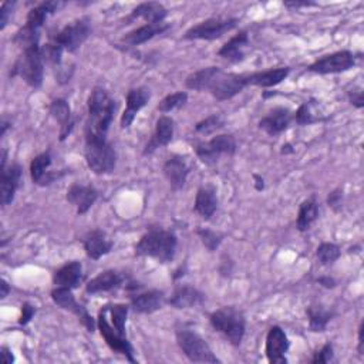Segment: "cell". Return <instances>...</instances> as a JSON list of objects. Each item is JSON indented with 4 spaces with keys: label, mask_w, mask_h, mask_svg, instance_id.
<instances>
[{
    "label": "cell",
    "mask_w": 364,
    "mask_h": 364,
    "mask_svg": "<svg viewBox=\"0 0 364 364\" xmlns=\"http://www.w3.org/2000/svg\"><path fill=\"white\" fill-rule=\"evenodd\" d=\"M173 137H174V120L167 116L159 117L155 127V134L150 141V144L147 145L145 154L152 152L158 147L168 145L173 141Z\"/></svg>",
    "instance_id": "cell-25"
},
{
    "label": "cell",
    "mask_w": 364,
    "mask_h": 364,
    "mask_svg": "<svg viewBox=\"0 0 364 364\" xmlns=\"http://www.w3.org/2000/svg\"><path fill=\"white\" fill-rule=\"evenodd\" d=\"M151 93L150 90L144 87L139 88H131L127 94V107L124 110V114L121 117V128H128L132 121H134L137 113L145 107V104L150 102Z\"/></svg>",
    "instance_id": "cell-15"
},
{
    "label": "cell",
    "mask_w": 364,
    "mask_h": 364,
    "mask_svg": "<svg viewBox=\"0 0 364 364\" xmlns=\"http://www.w3.org/2000/svg\"><path fill=\"white\" fill-rule=\"evenodd\" d=\"M363 335H364V323L361 322V324L358 327V353L360 354H363V351H364V338H363Z\"/></svg>",
    "instance_id": "cell-49"
},
{
    "label": "cell",
    "mask_w": 364,
    "mask_h": 364,
    "mask_svg": "<svg viewBox=\"0 0 364 364\" xmlns=\"http://www.w3.org/2000/svg\"><path fill=\"white\" fill-rule=\"evenodd\" d=\"M349 98H350V103L353 106H356L357 109H363L364 106V100H363V91L361 90H354L349 93Z\"/></svg>",
    "instance_id": "cell-45"
},
{
    "label": "cell",
    "mask_w": 364,
    "mask_h": 364,
    "mask_svg": "<svg viewBox=\"0 0 364 364\" xmlns=\"http://www.w3.org/2000/svg\"><path fill=\"white\" fill-rule=\"evenodd\" d=\"M223 125H225L223 118L219 114H214L198 122L195 129H196V132H200V134H203V136H209V134H214V132H216L218 129H221Z\"/></svg>",
    "instance_id": "cell-38"
},
{
    "label": "cell",
    "mask_w": 364,
    "mask_h": 364,
    "mask_svg": "<svg viewBox=\"0 0 364 364\" xmlns=\"http://www.w3.org/2000/svg\"><path fill=\"white\" fill-rule=\"evenodd\" d=\"M317 282H319L320 285H323L324 287H335V285H336L335 279H333V278H329V276L319 278V279H317Z\"/></svg>",
    "instance_id": "cell-50"
},
{
    "label": "cell",
    "mask_w": 364,
    "mask_h": 364,
    "mask_svg": "<svg viewBox=\"0 0 364 364\" xmlns=\"http://www.w3.org/2000/svg\"><path fill=\"white\" fill-rule=\"evenodd\" d=\"M313 2H286L285 6L290 8V9H299V8H309L313 6Z\"/></svg>",
    "instance_id": "cell-47"
},
{
    "label": "cell",
    "mask_w": 364,
    "mask_h": 364,
    "mask_svg": "<svg viewBox=\"0 0 364 364\" xmlns=\"http://www.w3.org/2000/svg\"><path fill=\"white\" fill-rule=\"evenodd\" d=\"M0 286H2V293H0V297H2V299H5V297L9 294L10 287H9V285H8V282L5 279H2V285H0Z\"/></svg>",
    "instance_id": "cell-51"
},
{
    "label": "cell",
    "mask_w": 364,
    "mask_h": 364,
    "mask_svg": "<svg viewBox=\"0 0 364 364\" xmlns=\"http://www.w3.org/2000/svg\"><path fill=\"white\" fill-rule=\"evenodd\" d=\"M221 69L218 68H207V69H203L200 72H195L192 74H189L185 80V84L188 88L191 90H196V91H204V90H208L212 80L215 79V76L218 74Z\"/></svg>",
    "instance_id": "cell-32"
},
{
    "label": "cell",
    "mask_w": 364,
    "mask_h": 364,
    "mask_svg": "<svg viewBox=\"0 0 364 364\" xmlns=\"http://www.w3.org/2000/svg\"><path fill=\"white\" fill-rule=\"evenodd\" d=\"M109 312L111 315V326L118 333L125 336V322L128 315V306L125 305H113L109 306Z\"/></svg>",
    "instance_id": "cell-36"
},
{
    "label": "cell",
    "mask_w": 364,
    "mask_h": 364,
    "mask_svg": "<svg viewBox=\"0 0 364 364\" xmlns=\"http://www.w3.org/2000/svg\"><path fill=\"white\" fill-rule=\"evenodd\" d=\"M294 120H296V122L299 124V125H309V124H313V122L319 121V120L315 117V114L312 113L310 104H308V103L302 104V106L299 107V110L296 111Z\"/></svg>",
    "instance_id": "cell-41"
},
{
    "label": "cell",
    "mask_w": 364,
    "mask_h": 364,
    "mask_svg": "<svg viewBox=\"0 0 364 364\" xmlns=\"http://www.w3.org/2000/svg\"><path fill=\"white\" fill-rule=\"evenodd\" d=\"M35 308H33L31 305H29V303H24L23 305V309H22V319H20V324H27L30 320H31V317L33 316H35Z\"/></svg>",
    "instance_id": "cell-44"
},
{
    "label": "cell",
    "mask_w": 364,
    "mask_h": 364,
    "mask_svg": "<svg viewBox=\"0 0 364 364\" xmlns=\"http://www.w3.org/2000/svg\"><path fill=\"white\" fill-rule=\"evenodd\" d=\"M50 114L60 125V141H64L74 128V120L69 103L63 98H57L50 106Z\"/></svg>",
    "instance_id": "cell-20"
},
{
    "label": "cell",
    "mask_w": 364,
    "mask_h": 364,
    "mask_svg": "<svg viewBox=\"0 0 364 364\" xmlns=\"http://www.w3.org/2000/svg\"><path fill=\"white\" fill-rule=\"evenodd\" d=\"M177 342L184 354L193 363H219L209 345L191 330H178Z\"/></svg>",
    "instance_id": "cell-6"
},
{
    "label": "cell",
    "mask_w": 364,
    "mask_h": 364,
    "mask_svg": "<svg viewBox=\"0 0 364 364\" xmlns=\"http://www.w3.org/2000/svg\"><path fill=\"white\" fill-rule=\"evenodd\" d=\"M327 203H329L330 207L338 209V207L342 204V191L336 189V191H333L332 193H330L329 198H327Z\"/></svg>",
    "instance_id": "cell-46"
},
{
    "label": "cell",
    "mask_w": 364,
    "mask_h": 364,
    "mask_svg": "<svg viewBox=\"0 0 364 364\" xmlns=\"http://www.w3.org/2000/svg\"><path fill=\"white\" fill-rule=\"evenodd\" d=\"M83 245L87 256L91 258L93 260H98L104 255L110 253L113 249V242L107 239L103 230H98V229L91 230V232H88L83 238Z\"/></svg>",
    "instance_id": "cell-21"
},
{
    "label": "cell",
    "mask_w": 364,
    "mask_h": 364,
    "mask_svg": "<svg viewBox=\"0 0 364 364\" xmlns=\"http://www.w3.org/2000/svg\"><path fill=\"white\" fill-rule=\"evenodd\" d=\"M354 65V57L350 52H338L333 54H327L315 61L309 72L317 74H335L350 70Z\"/></svg>",
    "instance_id": "cell-12"
},
{
    "label": "cell",
    "mask_w": 364,
    "mask_h": 364,
    "mask_svg": "<svg viewBox=\"0 0 364 364\" xmlns=\"http://www.w3.org/2000/svg\"><path fill=\"white\" fill-rule=\"evenodd\" d=\"M91 35V27L87 19L76 20L68 26H64L56 36H52L50 42L54 43L63 52H76L83 46V43Z\"/></svg>",
    "instance_id": "cell-7"
},
{
    "label": "cell",
    "mask_w": 364,
    "mask_h": 364,
    "mask_svg": "<svg viewBox=\"0 0 364 364\" xmlns=\"http://www.w3.org/2000/svg\"><path fill=\"white\" fill-rule=\"evenodd\" d=\"M83 280V268L80 262L65 263L64 267L57 269L53 276V282L56 287H68L74 289Z\"/></svg>",
    "instance_id": "cell-22"
},
{
    "label": "cell",
    "mask_w": 364,
    "mask_h": 364,
    "mask_svg": "<svg viewBox=\"0 0 364 364\" xmlns=\"http://www.w3.org/2000/svg\"><path fill=\"white\" fill-rule=\"evenodd\" d=\"M287 76H289V68H278V69H271V70L248 74V83H249V86L252 84V86H258L262 88H268V87L278 86Z\"/></svg>",
    "instance_id": "cell-29"
},
{
    "label": "cell",
    "mask_w": 364,
    "mask_h": 364,
    "mask_svg": "<svg viewBox=\"0 0 364 364\" xmlns=\"http://www.w3.org/2000/svg\"><path fill=\"white\" fill-rule=\"evenodd\" d=\"M50 165H52L50 151L43 152V154L38 155L36 158H33V161L30 164V175H31L33 182L45 185L47 168L50 167Z\"/></svg>",
    "instance_id": "cell-34"
},
{
    "label": "cell",
    "mask_w": 364,
    "mask_h": 364,
    "mask_svg": "<svg viewBox=\"0 0 364 364\" xmlns=\"http://www.w3.org/2000/svg\"><path fill=\"white\" fill-rule=\"evenodd\" d=\"M98 192L90 185L74 184L68 191V201L77 208L79 215H84L97 201Z\"/></svg>",
    "instance_id": "cell-18"
},
{
    "label": "cell",
    "mask_w": 364,
    "mask_h": 364,
    "mask_svg": "<svg viewBox=\"0 0 364 364\" xmlns=\"http://www.w3.org/2000/svg\"><path fill=\"white\" fill-rule=\"evenodd\" d=\"M165 303L164 293L159 290H148L145 293H139L131 299V305L139 313H154L159 310Z\"/></svg>",
    "instance_id": "cell-24"
},
{
    "label": "cell",
    "mask_w": 364,
    "mask_h": 364,
    "mask_svg": "<svg viewBox=\"0 0 364 364\" xmlns=\"http://www.w3.org/2000/svg\"><path fill=\"white\" fill-rule=\"evenodd\" d=\"M308 316H309V327L312 332H324L327 323L332 320L333 313L326 310L323 306H310L308 309Z\"/></svg>",
    "instance_id": "cell-35"
},
{
    "label": "cell",
    "mask_w": 364,
    "mask_h": 364,
    "mask_svg": "<svg viewBox=\"0 0 364 364\" xmlns=\"http://www.w3.org/2000/svg\"><path fill=\"white\" fill-rule=\"evenodd\" d=\"M319 216V207L317 203L315 201V198L312 200H306L302 203L301 208H299V215H297V229L301 230V232H305L308 230L312 223L317 219Z\"/></svg>",
    "instance_id": "cell-33"
},
{
    "label": "cell",
    "mask_w": 364,
    "mask_h": 364,
    "mask_svg": "<svg viewBox=\"0 0 364 364\" xmlns=\"http://www.w3.org/2000/svg\"><path fill=\"white\" fill-rule=\"evenodd\" d=\"M333 360V346L327 343L322 347L320 351L316 353V356L312 358L313 364H324V363H330Z\"/></svg>",
    "instance_id": "cell-42"
},
{
    "label": "cell",
    "mask_w": 364,
    "mask_h": 364,
    "mask_svg": "<svg viewBox=\"0 0 364 364\" xmlns=\"http://www.w3.org/2000/svg\"><path fill=\"white\" fill-rule=\"evenodd\" d=\"M122 282H124V278L121 274H118L116 271H106L98 276H95L94 279H91L87 283L86 290H87V293H91V294L110 292L113 289L120 287Z\"/></svg>",
    "instance_id": "cell-28"
},
{
    "label": "cell",
    "mask_w": 364,
    "mask_h": 364,
    "mask_svg": "<svg viewBox=\"0 0 364 364\" xmlns=\"http://www.w3.org/2000/svg\"><path fill=\"white\" fill-rule=\"evenodd\" d=\"M195 152L204 164L214 165L218 162L221 155H234L237 152V141L234 136L221 134L214 137L211 141L196 144Z\"/></svg>",
    "instance_id": "cell-9"
},
{
    "label": "cell",
    "mask_w": 364,
    "mask_h": 364,
    "mask_svg": "<svg viewBox=\"0 0 364 364\" xmlns=\"http://www.w3.org/2000/svg\"><path fill=\"white\" fill-rule=\"evenodd\" d=\"M238 26V19L212 17L187 30V40H216Z\"/></svg>",
    "instance_id": "cell-8"
},
{
    "label": "cell",
    "mask_w": 364,
    "mask_h": 364,
    "mask_svg": "<svg viewBox=\"0 0 364 364\" xmlns=\"http://www.w3.org/2000/svg\"><path fill=\"white\" fill-rule=\"evenodd\" d=\"M52 299L53 302L60 306L64 310H69L72 313H74L81 323L88 329V332H94L95 330V322L94 319L88 315V312L76 302L74 299V294L72 293V289L68 287H56L52 292Z\"/></svg>",
    "instance_id": "cell-13"
},
{
    "label": "cell",
    "mask_w": 364,
    "mask_h": 364,
    "mask_svg": "<svg viewBox=\"0 0 364 364\" xmlns=\"http://www.w3.org/2000/svg\"><path fill=\"white\" fill-rule=\"evenodd\" d=\"M84 155L94 174H109L116 167L117 154L107 140H86Z\"/></svg>",
    "instance_id": "cell-5"
},
{
    "label": "cell",
    "mask_w": 364,
    "mask_h": 364,
    "mask_svg": "<svg viewBox=\"0 0 364 364\" xmlns=\"http://www.w3.org/2000/svg\"><path fill=\"white\" fill-rule=\"evenodd\" d=\"M289 350V340L285 330L279 326H274L267 338V356L274 364L286 363V353Z\"/></svg>",
    "instance_id": "cell-14"
},
{
    "label": "cell",
    "mask_w": 364,
    "mask_h": 364,
    "mask_svg": "<svg viewBox=\"0 0 364 364\" xmlns=\"http://www.w3.org/2000/svg\"><path fill=\"white\" fill-rule=\"evenodd\" d=\"M211 324L234 346H239L245 336V317L232 306L222 308L211 315Z\"/></svg>",
    "instance_id": "cell-4"
},
{
    "label": "cell",
    "mask_w": 364,
    "mask_h": 364,
    "mask_svg": "<svg viewBox=\"0 0 364 364\" xmlns=\"http://www.w3.org/2000/svg\"><path fill=\"white\" fill-rule=\"evenodd\" d=\"M246 86H249L248 74L223 73L222 70H219L208 90L216 100L225 102L239 94Z\"/></svg>",
    "instance_id": "cell-10"
},
{
    "label": "cell",
    "mask_w": 364,
    "mask_h": 364,
    "mask_svg": "<svg viewBox=\"0 0 364 364\" xmlns=\"http://www.w3.org/2000/svg\"><path fill=\"white\" fill-rule=\"evenodd\" d=\"M116 100L102 88L95 87L88 97V120L86 140H107V132L116 113Z\"/></svg>",
    "instance_id": "cell-1"
},
{
    "label": "cell",
    "mask_w": 364,
    "mask_h": 364,
    "mask_svg": "<svg viewBox=\"0 0 364 364\" xmlns=\"http://www.w3.org/2000/svg\"><path fill=\"white\" fill-rule=\"evenodd\" d=\"M292 120H293V114L287 109L279 107V109H275L274 111H271L267 117H263L259 121V127L264 132H268L269 136L275 137V136H279L280 132H283L285 129H287Z\"/></svg>",
    "instance_id": "cell-19"
},
{
    "label": "cell",
    "mask_w": 364,
    "mask_h": 364,
    "mask_svg": "<svg viewBox=\"0 0 364 364\" xmlns=\"http://www.w3.org/2000/svg\"><path fill=\"white\" fill-rule=\"evenodd\" d=\"M317 258L322 264H332L340 258V248L335 244H322L317 248Z\"/></svg>",
    "instance_id": "cell-39"
},
{
    "label": "cell",
    "mask_w": 364,
    "mask_h": 364,
    "mask_svg": "<svg viewBox=\"0 0 364 364\" xmlns=\"http://www.w3.org/2000/svg\"><path fill=\"white\" fill-rule=\"evenodd\" d=\"M198 235L203 239V244L207 246L208 251L214 252L215 249L219 248L221 242H222V235L215 232V230L207 229V228H201L198 229Z\"/></svg>",
    "instance_id": "cell-40"
},
{
    "label": "cell",
    "mask_w": 364,
    "mask_h": 364,
    "mask_svg": "<svg viewBox=\"0 0 364 364\" xmlns=\"http://www.w3.org/2000/svg\"><path fill=\"white\" fill-rule=\"evenodd\" d=\"M249 45V38H248V31H239L237 36H234L229 42H226L221 50H219V56L232 61V63H238L242 61L245 57V49Z\"/></svg>",
    "instance_id": "cell-26"
},
{
    "label": "cell",
    "mask_w": 364,
    "mask_h": 364,
    "mask_svg": "<svg viewBox=\"0 0 364 364\" xmlns=\"http://www.w3.org/2000/svg\"><path fill=\"white\" fill-rule=\"evenodd\" d=\"M168 12L161 3L148 2L139 5L134 10H132L129 20L134 19H144L147 23H162L164 19L167 17Z\"/></svg>",
    "instance_id": "cell-31"
},
{
    "label": "cell",
    "mask_w": 364,
    "mask_h": 364,
    "mask_svg": "<svg viewBox=\"0 0 364 364\" xmlns=\"http://www.w3.org/2000/svg\"><path fill=\"white\" fill-rule=\"evenodd\" d=\"M188 100V94L184 93V91H180V93H174V94H170L164 98V100L158 104V110L161 113H170L175 109H180L182 107Z\"/></svg>",
    "instance_id": "cell-37"
},
{
    "label": "cell",
    "mask_w": 364,
    "mask_h": 364,
    "mask_svg": "<svg viewBox=\"0 0 364 364\" xmlns=\"http://www.w3.org/2000/svg\"><path fill=\"white\" fill-rule=\"evenodd\" d=\"M255 180H256V189H263V180L259 177V175H255Z\"/></svg>",
    "instance_id": "cell-52"
},
{
    "label": "cell",
    "mask_w": 364,
    "mask_h": 364,
    "mask_svg": "<svg viewBox=\"0 0 364 364\" xmlns=\"http://www.w3.org/2000/svg\"><path fill=\"white\" fill-rule=\"evenodd\" d=\"M168 27L170 26L164 22L162 23H147L136 30L129 31L128 35L124 38V42L129 46H139V45H143V43L151 40L157 35H161V33H164Z\"/></svg>",
    "instance_id": "cell-27"
},
{
    "label": "cell",
    "mask_w": 364,
    "mask_h": 364,
    "mask_svg": "<svg viewBox=\"0 0 364 364\" xmlns=\"http://www.w3.org/2000/svg\"><path fill=\"white\" fill-rule=\"evenodd\" d=\"M13 6H15V2H3L2 8H0V29L2 30L6 27L8 22H9Z\"/></svg>",
    "instance_id": "cell-43"
},
{
    "label": "cell",
    "mask_w": 364,
    "mask_h": 364,
    "mask_svg": "<svg viewBox=\"0 0 364 364\" xmlns=\"http://www.w3.org/2000/svg\"><path fill=\"white\" fill-rule=\"evenodd\" d=\"M0 351H2V358H3L5 364H12L15 361V357L8 347H2V350H0Z\"/></svg>",
    "instance_id": "cell-48"
},
{
    "label": "cell",
    "mask_w": 364,
    "mask_h": 364,
    "mask_svg": "<svg viewBox=\"0 0 364 364\" xmlns=\"http://www.w3.org/2000/svg\"><path fill=\"white\" fill-rule=\"evenodd\" d=\"M216 208H218V198L214 188L205 187L198 191L195 198V211L198 214L205 219H209L216 212Z\"/></svg>",
    "instance_id": "cell-30"
},
{
    "label": "cell",
    "mask_w": 364,
    "mask_h": 364,
    "mask_svg": "<svg viewBox=\"0 0 364 364\" xmlns=\"http://www.w3.org/2000/svg\"><path fill=\"white\" fill-rule=\"evenodd\" d=\"M98 327H100L102 336L104 338L106 343L109 345V347L113 351L121 353L128 358V361L136 363L134 349H132L128 339L125 336H122L121 333H118L117 330L111 326V323L107 320V309L106 308L100 312V316H98Z\"/></svg>",
    "instance_id": "cell-11"
},
{
    "label": "cell",
    "mask_w": 364,
    "mask_h": 364,
    "mask_svg": "<svg viewBox=\"0 0 364 364\" xmlns=\"http://www.w3.org/2000/svg\"><path fill=\"white\" fill-rule=\"evenodd\" d=\"M204 301L205 296L203 292L192 286H180L171 296L168 303L175 309H189L203 305Z\"/></svg>",
    "instance_id": "cell-23"
},
{
    "label": "cell",
    "mask_w": 364,
    "mask_h": 364,
    "mask_svg": "<svg viewBox=\"0 0 364 364\" xmlns=\"http://www.w3.org/2000/svg\"><path fill=\"white\" fill-rule=\"evenodd\" d=\"M2 173V178H0V201H2V205H9L15 200V193L20 185L22 180V168L20 165L13 164L8 168L0 170Z\"/></svg>",
    "instance_id": "cell-17"
},
{
    "label": "cell",
    "mask_w": 364,
    "mask_h": 364,
    "mask_svg": "<svg viewBox=\"0 0 364 364\" xmlns=\"http://www.w3.org/2000/svg\"><path fill=\"white\" fill-rule=\"evenodd\" d=\"M43 73L45 58L42 54V47L38 45L23 50L22 56L13 65L12 76H19L29 86L38 88L43 84Z\"/></svg>",
    "instance_id": "cell-3"
},
{
    "label": "cell",
    "mask_w": 364,
    "mask_h": 364,
    "mask_svg": "<svg viewBox=\"0 0 364 364\" xmlns=\"http://www.w3.org/2000/svg\"><path fill=\"white\" fill-rule=\"evenodd\" d=\"M177 251V237L164 229H152L147 232L136 246L139 256H148L161 263H168L174 259Z\"/></svg>",
    "instance_id": "cell-2"
},
{
    "label": "cell",
    "mask_w": 364,
    "mask_h": 364,
    "mask_svg": "<svg viewBox=\"0 0 364 364\" xmlns=\"http://www.w3.org/2000/svg\"><path fill=\"white\" fill-rule=\"evenodd\" d=\"M164 174L170 181V185L174 189H180L187 182V178L191 173V167L185 157L182 155H173L164 164Z\"/></svg>",
    "instance_id": "cell-16"
}]
</instances>
